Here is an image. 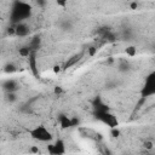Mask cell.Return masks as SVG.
<instances>
[{
  "instance_id": "1",
  "label": "cell",
  "mask_w": 155,
  "mask_h": 155,
  "mask_svg": "<svg viewBox=\"0 0 155 155\" xmlns=\"http://www.w3.org/2000/svg\"><path fill=\"white\" fill-rule=\"evenodd\" d=\"M31 13V7L29 4L17 0L15 1L12 8H11V13H10V19L12 24L19 23V22H24L27 18L30 17Z\"/></svg>"
},
{
  "instance_id": "2",
  "label": "cell",
  "mask_w": 155,
  "mask_h": 155,
  "mask_svg": "<svg viewBox=\"0 0 155 155\" xmlns=\"http://www.w3.org/2000/svg\"><path fill=\"white\" fill-rule=\"evenodd\" d=\"M30 136L39 142H50L52 139L50 131L47 128H45L44 126H36L35 128H33L30 131Z\"/></svg>"
},
{
  "instance_id": "3",
  "label": "cell",
  "mask_w": 155,
  "mask_h": 155,
  "mask_svg": "<svg viewBox=\"0 0 155 155\" xmlns=\"http://www.w3.org/2000/svg\"><path fill=\"white\" fill-rule=\"evenodd\" d=\"M96 117H98L102 122H104L105 125L113 127L117 126V119L109 113V110H104V111H96Z\"/></svg>"
},
{
  "instance_id": "4",
  "label": "cell",
  "mask_w": 155,
  "mask_h": 155,
  "mask_svg": "<svg viewBox=\"0 0 155 155\" xmlns=\"http://www.w3.org/2000/svg\"><path fill=\"white\" fill-rule=\"evenodd\" d=\"M154 93H155V78H154V74H151L145 80V86L143 88L142 97L147 98L149 96H153Z\"/></svg>"
},
{
  "instance_id": "5",
  "label": "cell",
  "mask_w": 155,
  "mask_h": 155,
  "mask_svg": "<svg viewBox=\"0 0 155 155\" xmlns=\"http://www.w3.org/2000/svg\"><path fill=\"white\" fill-rule=\"evenodd\" d=\"M13 29H15V35L21 36V38H23V36H28L29 33H30V28H29V25H28L27 23H24V22H19V23L13 24Z\"/></svg>"
},
{
  "instance_id": "6",
  "label": "cell",
  "mask_w": 155,
  "mask_h": 155,
  "mask_svg": "<svg viewBox=\"0 0 155 155\" xmlns=\"http://www.w3.org/2000/svg\"><path fill=\"white\" fill-rule=\"evenodd\" d=\"M79 132H80V134H81L82 137H85V138H87V139H91V140H99V139H101L99 133H97V132H96L94 130H92V128L81 127V128L79 130Z\"/></svg>"
},
{
  "instance_id": "7",
  "label": "cell",
  "mask_w": 155,
  "mask_h": 155,
  "mask_svg": "<svg viewBox=\"0 0 155 155\" xmlns=\"http://www.w3.org/2000/svg\"><path fill=\"white\" fill-rule=\"evenodd\" d=\"M28 63H29V68L31 70V73L34 75L39 74V69H38V64H36V51H31L28 56Z\"/></svg>"
},
{
  "instance_id": "8",
  "label": "cell",
  "mask_w": 155,
  "mask_h": 155,
  "mask_svg": "<svg viewBox=\"0 0 155 155\" xmlns=\"http://www.w3.org/2000/svg\"><path fill=\"white\" fill-rule=\"evenodd\" d=\"M2 88L6 92H16L18 90V82L15 79H7L2 82Z\"/></svg>"
},
{
  "instance_id": "9",
  "label": "cell",
  "mask_w": 155,
  "mask_h": 155,
  "mask_svg": "<svg viewBox=\"0 0 155 155\" xmlns=\"http://www.w3.org/2000/svg\"><path fill=\"white\" fill-rule=\"evenodd\" d=\"M48 153H51V154H63V153H65L64 143L62 140H57L53 145H51L48 148Z\"/></svg>"
},
{
  "instance_id": "10",
  "label": "cell",
  "mask_w": 155,
  "mask_h": 155,
  "mask_svg": "<svg viewBox=\"0 0 155 155\" xmlns=\"http://www.w3.org/2000/svg\"><path fill=\"white\" fill-rule=\"evenodd\" d=\"M82 56H84V52H79V53H76V54H74V56H71L70 58H68V61L65 62V64H64V69H68V68H70V67H73V65H75L81 58H82Z\"/></svg>"
},
{
  "instance_id": "11",
  "label": "cell",
  "mask_w": 155,
  "mask_h": 155,
  "mask_svg": "<svg viewBox=\"0 0 155 155\" xmlns=\"http://www.w3.org/2000/svg\"><path fill=\"white\" fill-rule=\"evenodd\" d=\"M40 45H41V39L39 36H34L33 39H30L28 46H29V48L31 51H38V48L40 47Z\"/></svg>"
},
{
  "instance_id": "12",
  "label": "cell",
  "mask_w": 155,
  "mask_h": 155,
  "mask_svg": "<svg viewBox=\"0 0 155 155\" xmlns=\"http://www.w3.org/2000/svg\"><path fill=\"white\" fill-rule=\"evenodd\" d=\"M58 121H59V125H61L63 128L71 127V121H70V119H69L68 116H65V115H59Z\"/></svg>"
},
{
  "instance_id": "13",
  "label": "cell",
  "mask_w": 155,
  "mask_h": 155,
  "mask_svg": "<svg viewBox=\"0 0 155 155\" xmlns=\"http://www.w3.org/2000/svg\"><path fill=\"white\" fill-rule=\"evenodd\" d=\"M130 63L126 61V59H121L120 61V63H119V69H120V71H127V70H130Z\"/></svg>"
},
{
  "instance_id": "14",
  "label": "cell",
  "mask_w": 155,
  "mask_h": 155,
  "mask_svg": "<svg viewBox=\"0 0 155 155\" xmlns=\"http://www.w3.org/2000/svg\"><path fill=\"white\" fill-rule=\"evenodd\" d=\"M30 52H31V50L29 48V46H23V47L19 48V54L23 56V57H28Z\"/></svg>"
},
{
  "instance_id": "15",
  "label": "cell",
  "mask_w": 155,
  "mask_h": 155,
  "mask_svg": "<svg viewBox=\"0 0 155 155\" xmlns=\"http://www.w3.org/2000/svg\"><path fill=\"white\" fill-rule=\"evenodd\" d=\"M71 22L70 21H68V19H65V21H62L61 22V28L63 29V30H69V29H71Z\"/></svg>"
},
{
  "instance_id": "16",
  "label": "cell",
  "mask_w": 155,
  "mask_h": 155,
  "mask_svg": "<svg viewBox=\"0 0 155 155\" xmlns=\"http://www.w3.org/2000/svg\"><path fill=\"white\" fill-rule=\"evenodd\" d=\"M17 99V96H16V92H6V101L12 103Z\"/></svg>"
},
{
  "instance_id": "17",
  "label": "cell",
  "mask_w": 155,
  "mask_h": 155,
  "mask_svg": "<svg viewBox=\"0 0 155 155\" xmlns=\"http://www.w3.org/2000/svg\"><path fill=\"white\" fill-rule=\"evenodd\" d=\"M17 70V68H16V65H13V64H6L5 65V73H15Z\"/></svg>"
},
{
  "instance_id": "18",
  "label": "cell",
  "mask_w": 155,
  "mask_h": 155,
  "mask_svg": "<svg viewBox=\"0 0 155 155\" xmlns=\"http://www.w3.org/2000/svg\"><path fill=\"white\" fill-rule=\"evenodd\" d=\"M126 53H127L130 57H133V56H136V47H133V46H130V47H127V48H126Z\"/></svg>"
},
{
  "instance_id": "19",
  "label": "cell",
  "mask_w": 155,
  "mask_h": 155,
  "mask_svg": "<svg viewBox=\"0 0 155 155\" xmlns=\"http://www.w3.org/2000/svg\"><path fill=\"white\" fill-rule=\"evenodd\" d=\"M87 51H88L90 56H93V54L97 52V47H96V46H91V47H88V48H87Z\"/></svg>"
},
{
  "instance_id": "20",
  "label": "cell",
  "mask_w": 155,
  "mask_h": 155,
  "mask_svg": "<svg viewBox=\"0 0 155 155\" xmlns=\"http://www.w3.org/2000/svg\"><path fill=\"white\" fill-rule=\"evenodd\" d=\"M36 4L39 7H45L47 5V0H36Z\"/></svg>"
},
{
  "instance_id": "21",
  "label": "cell",
  "mask_w": 155,
  "mask_h": 155,
  "mask_svg": "<svg viewBox=\"0 0 155 155\" xmlns=\"http://www.w3.org/2000/svg\"><path fill=\"white\" fill-rule=\"evenodd\" d=\"M56 1H57V4H58L59 6H62V7H65L67 4H68V0H56Z\"/></svg>"
},
{
  "instance_id": "22",
  "label": "cell",
  "mask_w": 155,
  "mask_h": 155,
  "mask_svg": "<svg viewBox=\"0 0 155 155\" xmlns=\"http://www.w3.org/2000/svg\"><path fill=\"white\" fill-rule=\"evenodd\" d=\"M70 121H71V127H73V126H78V125H79V120H78L76 117L70 119Z\"/></svg>"
},
{
  "instance_id": "23",
  "label": "cell",
  "mask_w": 155,
  "mask_h": 155,
  "mask_svg": "<svg viewBox=\"0 0 155 155\" xmlns=\"http://www.w3.org/2000/svg\"><path fill=\"white\" fill-rule=\"evenodd\" d=\"M144 147H145L147 149H151V148H153V142H150V140L145 142V143H144Z\"/></svg>"
},
{
  "instance_id": "24",
  "label": "cell",
  "mask_w": 155,
  "mask_h": 155,
  "mask_svg": "<svg viewBox=\"0 0 155 155\" xmlns=\"http://www.w3.org/2000/svg\"><path fill=\"white\" fill-rule=\"evenodd\" d=\"M111 134H113V137H117V136H119V131H117L115 127H113V130H111Z\"/></svg>"
}]
</instances>
